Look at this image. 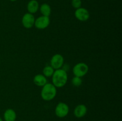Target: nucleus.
I'll return each mask as SVG.
<instances>
[{"instance_id": "1", "label": "nucleus", "mask_w": 122, "mask_h": 121, "mask_svg": "<svg viewBox=\"0 0 122 121\" xmlns=\"http://www.w3.org/2000/svg\"><path fill=\"white\" fill-rule=\"evenodd\" d=\"M68 75L66 71L63 69H58L54 71L52 75V84L56 88H61L66 84Z\"/></svg>"}, {"instance_id": "2", "label": "nucleus", "mask_w": 122, "mask_h": 121, "mask_svg": "<svg viewBox=\"0 0 122 121\" xmlns=\"http://www.w3.org/2000/svg\"><path fill=\"white\" fill-rule=\"evenodd\" d=\"M57 95V88L52 84L46 83L42 87L41 92V96L45 101H51Z\"/></svg>"}, {"instance_id": "3", "label": "nucleus", "mask_w": 122, "mask_h": 121, "mask_svg": "<svg viewBox=\"0 0 122 121\" xmlns=\"http://www.w3.org/2000/svg\"><path fill=\"white\" fill-rule=\"evenodd\" d=\"M89 71V66L84 62L76 64L73 68V73L75 76L82 78Z\"/></svg>"}, {"instance_id": "4", "label": "nucleus", "mask_w": 122, "mask_h": 121, "mask_svg": "<svg viewBox=\"0 0 122 121\" xmlns=\"http://www.w3.org/2000/svg\"><path fill=\"white\" fill-rule=\"evenodd\" d=\"M69 107L64 102H60L57 104L55 109V113L57 117L63 118L69 114Z\"/></svg>"}, {"instance_id": "5", "label": "nucleus", "mask_w": 122, "mask_h": 121, "mask_svg": "<svg viewBox=\"0 0 122 121\" xmlns=\"http://www.w3.org/2000/svg\"><path fill=\"white\" fill-rule=\"evenodd\" d=\"M50 24V19L49 17L42 16L39 17L35 19L34 26L36 28L39 30H44L47 28Z\"/></svg>"}, {"instance_id": "6", "label": "nucleus", "mask_w": 122, "mask_h": 121, "mask_svg": "<svg viewBox=\"0 0 122 121\" xmlns=\"http://www.w3.org/2000/svg\"><path fill=\"white\" fill-rule=\"evenodd\" d=\"M64 58L63 56L59 53H56L54 55L50 60L51 66L55 70L60 69L64 64Z\"/></svg>"}, {"instance_id": "7", "label": "nucleus", "mask_w": 122, "mask_h": 121, "mask_svg": "<svg viewBox=\"0 0 122 121\" xmlns=\"http://www.w3.org/2000/svg\"><path fill=\"white\" fill-rule=\"evenodd\" d=\"M35 19L34 15L30 13H26L23 16L21 19V23L23 27L26 28H30L34 26Z\"/></svg>"}, {"instance_id": "8", "label": "nucleus", "mask_w": 122, "mask_h": 121, "mask_svg": "<svg viewBox=\"0 0 122 121\" xmlns=\"http://www.w3.org/2000/svg\"><path fill=\"white\" fill-rule=\"evenodd\" d=\"M75 15L76 19L81 21H87L90 17L88 9L82 7H80L76 9L75 12Z\"/></svg>"}, {"instance_id": "9", "label": "nucleus", "mask_w": 122, "mask_h": 121, "mask_svg": "<svg viewBox=\"0 0 122 121\" xmlns=\"http://www.w3.org/2000/svg\"><path fill=\"white\" fill-rule=\"evenodd\" d=\"M87 110L88 109L85 104H78L74 109V115L77 118H82L85 116L87 113Z\"/></svg>"}, {"instance_id": "10", "label": "nucleus", "mask_w": 122, "mask_h": 121, "mask_svg": "<svg viewBox=\"0 0 122 121\" xmlns=\"http://www.w3.org/2000/svg\"><path fill=\"white\" fill-rule=\"evenodd\" d=\"M17 118L15 112L12 109H7L4 113V119L5 121H15Z\"/></svg>"}, {"instance_id": "11", "label": "nucleus", "mask_w": 122, "mask_h": 121, "mask_svg": "<svg viewBox=\"0 0 122 121\" xmlns=\"http://www.w3.org/2000/svg\"><path fill=\"white\" fill-rule=\"evenodd\" d=\"M33 83L36 85L43 87L47 83L46 77L42 74H37L33 78Z\"/></svg>"}, {"instance_id": "12", "label": "nucleus", "mask_w": 122, "mask_h": 121, "mask_svg": "<svg viewBox=\"0 0 122 121\" xmlns=\"http://www.w3.org/2000/svg\"><path fill=\"white\" fill-rule=\"evenodd\" d=\"M39 8V3L36 0H30L27 5V11L29 13L32 14L36 13Z\"/></svg>"}, {"instance_id": "13", "label": "nucleus", "mask_w": 122, "mask_h": 121, "mask_svg": "<svg viewBox=\"0 0 122 121\" xmlns=\"http://www.w3.org/2000/svg\"><path fill=\"white\" fill-rule=\"evenodd\" d=\"M39 9H40V11L41 13V14H42V15H44V16L50 17L51 13V8L50 5L46 3L43 4L41 5Z\"/></svg>"}, {"instance_id": "14", "label": "nucleus", "mask_w": 122, "mask_h": 121, "mask_svg": "<svg viewBox=\"0 0 122 121\" xmlns=\"http://www.w3.org/2000/svg\"><path fill=\"white\" fill-rule=\"evenodd\" d=\"M54 71L55 70L51 65H47V66H45L43 69V75L45 77H52Z\"/></svg>"}, {"instance_id": "15", "label": "nucleus", "mask_w": 122, "mask_h": 121, "mask_svg": "<svg viewBox=\"0 0 122 121\" xmlns=\"http://www.w3.org/2000/svg\"><path fill=\"white\" fill-rule=\"evenodd\" d=\"M71 84L75 87H79L82 84V79L81 77L75 76L71 79Z\"/></svg>"}, {"instance_id": "16", "label": "nucleus", "mask_w": 122, "mask_h": 121, "mask_svg": "<svg viewBox=\"0 0 122 121\" xmlns=\"http://www.w3.org/2000/svg\"><path fill=\"white\" fill-rule=\"evenodd\" d=\"M71 5L73 8L77 9V8L81 7L82 1L81 0H71Z\"/></svg>"}, {"instance_id": "17", "label": "nucleus", "mask_w": 122, "mask_h": 121, "mask_svg": "<svg viewBox=\"0 0 122 121\" xmlns=\"http://www.w3.org/2000/svg\"><path fill=\"white\" fill-rule=\"evenodd\" d=\"M0 121H3V120H2V119L1 117H0Z\"/></svg>"}, {"instance_id": "18", "label": "nucleus", "mask_w": 122, "mask_h": 121, "mask_svg": "<svg viewBox=\"0 0 122 121\" xmlns=\"http://www.w3.org/2000/svg\"><path fill=\"white\" fill-rule=\"evenodd\" d=\"M11 1H17V0H10Z\"/></svg>"}]
</instances>
